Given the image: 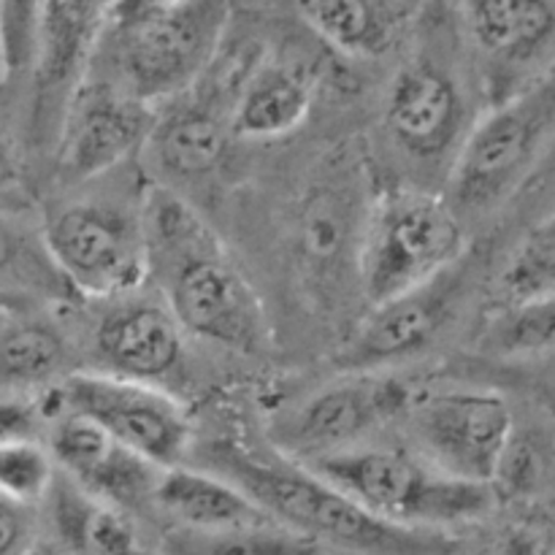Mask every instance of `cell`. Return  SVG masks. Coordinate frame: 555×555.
<instances>
[{"instance_id": "8", "label": "cell", "mask_w": 555, "mask_h": 555, "mask_svg": "<svg viewBox=\"0 0 555 555\" xmlns=\"http://www.w3.org/2000/svg\"><path fill=\"white\" fill-rule=\"evenodd\" d=\"M472 98L450 54L448 25L431 27L421 49L401 63L383 103V125L390 144L417 166L450 168L469 133Z\"/></svg>"}, {"instance_id": "33", "label": "cell", "mask_w": 555, "mask_h": 555, "mask_svg": "<svg viewBox=\"0 0 555 555\" xmlns=\"http://www.w3.org/2000/svg\"><path fill=\"white\" fill-rule=\"evenodd\" d=\"M168 3H177V0H114L112 16H108V25H112V22L133 20V16L144 14V11L160 9V5H168Z\"/></svg>"}, {"instance_id": "35", "label": "cell", "mask_w": 555, "mask_h": 555, "mask_svg": "<svg viewBox=\"0 0 555 555\" xmlns=\"http://www.w3.org/2000/svg\"><path fill=\"white\" fill-rule=\"evenodd\" d=\"M5 79V68H3V52H0V81Z\"/></svg>"}, {"instance_id": "6", "label": "cell", "mask_w": 555, "mask_h": 555, "mask_svg": "<svg viewBox=\"0 0 555 555\" xmlns=\"http://www.w3.org/2000/svg\"><path fill=\"white\" fill-rule=\"evenodd\" d=\"M231 16L233 0H177L112 22L101 38L112 65L106 79L150 106L193 90L215 60Z\"/></svg>"}, {"instance_id": "2", "label": "cell", "mask_w": 555, "mask_h": 555, "mask_svg": "<svg viewBox=\"0 0 555 555\" xmlns=\"http://www.w3.org/2000/svg\"><path fill=\"white\" fill-rule=\"evenodd\" d=\"M204 469L236 482L269 518L323 547L358 555H450L453 542L439 531L401 529L363 509L341 488L293 459H266L233 442L206 450Z\"/></svg>"}, {"instance_id": "20", "label": "cell", "mask_w": 555, "mask_h": 555, "mask_svg": "<svg viewBox=\"0 0 555 555\" xmlns=\"http://www.w3.org/2000/svg\"><path fill=\"white\" fill-rule=\"evenodd\" d=\"M171 101L173 106L155 117L146 141L157 168L177 179L211 177L231 150V106L222 108L206 95L188 101L177 95Z\"/></svg>"}, {"instance_id": "10", "label": "cell", "mask_w": 555, "mask_h": 555, "mask_svg": "<svg viewBox=\"0 0 555 555\" xmlns=\"http://www.w3.org/2000/svg\"><path fill=\"white\" fill-rule=\"evenodd\" d=\"M415 399V388L393 372H341L285 412L274 423L271 442L287 459L309 464L363 444V439L406 415Z\"/></svg>"}, {"instance_id": "18", "label": "cell", "mask_w": 555, "mask_h": 555, "mask_svg": "<svg viewBox=\"0 0 555 555\" xmlns=\"http://www.w3.org/2000/svg\"><path fill=\"white\" fill-rule=\"evenodd\" d=\"M366 204L350 171L325 177L307 190L296 209L293 244L298 263L314 285L339 276L347 260H356Z\"/></svg>"}, {"instance_id": "29", "label": "cell", "mask_w": 555, "mask_h": 555, "mask_svg": "<svg viewBox=\"0 0 555 555\" xmlns=\"http://www.w3.org/2000/svg\"><path fill=\"white\" fill-rule=\"evenodd\" d=\"M41 3L43 0H0V52L5 79L30 74Z\"/></svg>"}, {"instance_id": "16", "label": "cell", "mask_w": 555, "mask_h": 555, "mask_svg": "<svg viewBox=\"0 0 555 555\" xmlns=\"http://www.w3.org/2000/svg\"><path fill=\"white\" fill-rule=\"evenodd\" d=\"M106 301L108 307L90 334L95 372L155 388H168L179 379L184 369V328L166 301L139 296V291Z\"/></svg>"}, {"instance_id": "13", "label": "cell", "mask_w": 555, "mask_h": 555, "mask_svg": "<svg viewBox=\"0 0 555 555\" xmlns=\"http://www.w3.org/2000/svg\"><path fill=\"white\" fill-rule=\"evenodd\" d=\"M155 106L130 95L106 76H85L60 117L57 168L68 182H92L146 146Z\"/></svg>"}, {"instance_id": "1", "label": "cell", "mask_w": 555, "mask_h": 555, "mask_svg": "<svg viewBox=\"0 0 555 555\" xmlns=\"http://www.w3.org/2000/svg\"><path fill=\"white\" fill-rule=\"evenodd\" d=\"M146 274L160 287L184 334L255 356L266 345V312L258 293L209 222L171 188L144 195Z\"/></svg>"}, {"instance_id": "14", "label": "cell", "mask_w": 555, "mask_h": 555, "mask_svg": "<svg viewBox=\"0 0 555 555\" xmlns=\"http://www.w3.org/2000/svg\"><path fill=\"white\" fill-rule=\"evenodd\" d=\"M114 0H43L33 54V133L41 141L57 135L70 92L90 70L108 27Z\"/></svg>"}, {"instance_id": "11", "label": "cell", "mask_w": 555, "mask_h": 555, "mask_svg": "<svg viewBox=\"0 0 555 555\" xmlns=\"http://www.w3.org/2000/svg\"><path fill=\"white\" fill-rule=\"evenodd\" d=\"M469 274L472 266L464 255L426 285L372 304V312L352 328L336 352V369L393 372L401 363L426 356L459 318L469 291Z\"/></svg>"}, {"instance_id": "12", "label": "cell", "mask_w": 555, "mask_h": 555, "mask_svg": "<svg viewBox=\"0 0 555 555\" xmlns=\"http://www.w3.org/2000/svg\"><path fill=\"white\" fill-rule=\"evenodd\" d=\"M412 434L428 464L459 480L496 482L515 437L513 406L496 390L453 388L417 396Z\"/></svg>"}, {"instance_id": "5", "label": "cell", "mask_w": 555, "mask_h": 555, "mask_svg": "<svg viewBox=\"0 0 555 555\" xmlns=\"http://www.w3.org/2000/svg\"><path fill=\"white\" fill-rule=\"evenodd\" d=\"M469 253L448 195L393 188L366 206L358 238V285L369 304L388 301L448 271Z\"/></svg>"}, {"instance_id": "23", "label": "cell", "mask_w": 555, "mask_h": 555, "mask_svg": "<svg viewBox=\"0 0 555 555\" xmlns=\"http://www.w3.org/2000/svg\"><path fill=\"white\" fill-rule=\"evenodd\" d=\"M312 30L331 49L350 57H379L399 38L404 0H301Z\"/></svg>"}, {"instance_id": "7", "label": "cell", "mask_w": 555, "mask_h": 555, "mask_svg": "<svg viewBox=\"0 0 555 555\" xmlns=\"http://www.w3.org/2000/svg\"><path fill=\"white\" fill-rule=\"evenodd\" d=\"M144 195L146 190L139 198L87 195L47 215L43 242L79 298L125 296L150 280Z\"/></svg>"}, {"instance_id": "17", "label": "cell", "mask_w": 555, "mask_h": 555, "mask_svg": "<svg viewBox=\"0 0 555 555\" xmlns=\"http://www.w3.org/2000/svg\"><path fill=\"white\" fill-rule=\"evenodd\" d=\"M43 442L63 475L90 496L122 509L152 502L160 466L119 444L85 415L68 410L49 412Z\"/></svg>"}, {"instance_id": "32", "label": "cell", "mask_w": 555, "mask_h": 555, "mask_svg": "<svg viewBox=\"0 0 555 555\" xmlns=\"http://www.w3.org/2000/svg\"><path fill=\"white\" fill-rule=\"evenodd\" d=\"M472 555H555L551 537L529 524H513L493 531Z\"/></svg>"}, {"instance_id": "22", "label": "cell", "mask_w": 555, "mask_h": 555, "mask_svg": "<svg viewBox=\"0 0 555 555\" xmlns=\"http://www.w3.org/2000/svg\"><path fill=\"white\" fill-rule=\"evenodd\" d=\"M65 331L47 314H11L0 323V390L41 393L70 374Z\"/></svg>"}, {"instance_id": "30", "label": "cell", "mask_w": 555, "mask_h": 555, "mask_svg": "<svg viewBox=\"0 0 555 555\" xmlns=\"http://www.w3.org/2000/svg\"><path fill=\"white\" fill-rule=\"evenodd\" d=\"M47 426L41 393L0 390V448L14 442H43Z\"/></svg>"}, {"instance_id": "31", "label": "cell", "mask_w": 555, "mask_h": 555, "mask_svg": "<svg viewBox=\"0 0 555 555\" xmlns=\"http://www.w3.org/2000/svg\"><path fill=\"white\" fill-rule=\"evenodd\" d=\"M36 504L0 493V555H25L36 542Z\"/></svg>"}, {"instance_id": "3", "label": "cell", "mask_w": 555, "mask_h": 555, "mask_svg": "<svg viewBox=\"0 0 555 555\" xmlns=\"http://www.w3.org/2000/svg\"><path fill=\"white\" fill-rule=\"evenodd\" d=\"M555 152V60L472 122L448 168V201L466 217L507 206Z\"/></svg>"}, {"instance_id": "27", "label": "cell", "mask_w": 555, "mask_h": 555, "mask_svg": "<svg viewBox=\"0 0 555 555\" xmlns=\"http://www.w3.org/2000/svg\"><path fill=\"white\" fill-rule=\"evenodd\" d=\"M545 293H555V211L515 244L496 280L499 307Z\"/></svg>"}, {"instance_id": "24", "label": "cell", "mask_w": 555, "mask_h": 555, "mask_svg": "<svg viewBox=\"0 0 555 555\" xmlns=\"http://www.w3.org/2000/svg\"><path fill=\"white\" fill-rule=\"evenodd\" d=\"M0 301H79L54 263L41 231L0 209Z\"/></svg>"}, {"instance_id": "36", "label": "cell", "mask_w": 555, "mask_h": 555, "mask_svg": "<svg viewBox=\"0 0 555 555\" xmlns=\"http://www.w3.org/2000/svg\"><path fill=\"white\" fill-rule=\"evenodd\" d=\"M404 3H406V5H410V3H415V0H404Z\"/></svg>"}, {"instance_id": "25", "label": "cell", "mask_w": 555, "mask_h": 555, "mask_svg": "<svg viewBox=\"0 0 555 555\" xmlns=\"http://www.w3.org/2000/svg\"><path fill=\"white\" fill-rule=\"evenodd\" d=\"M477 350L491 358H540L555 352V293L502 304L480 331Z\"/></svg>"}, {"instance_id": "26", "label": "cell", "mask_w": 555, "mask_h": 555, "mask_svg": "<svg viewBox=\"0 0 555 555\" xmlns=\"http://www.w3.org/2000/svg\"><path fill=\"white\" fill-rule=\"evenodd\" d=\"M168 555H331V551L271 520L215 534L182 529L168 540Z\"/></svg>"}, {"instance_id": "21", "label": "cell", "mask_w": 555, "mask_h": 555, "mask_svg": "<svg viewBox=\"0 0 555 555\" xmlns=\"http://www.w3.org/2000/svg\"><path fill=\"white\" fill-rule=\"evenodd\" d=\"M152 504L179 529L201 534L247 529L274 520L228 477L209 469H188L182 464L160 472Z\"/></svg>"}, {"instance_id": "15", "label": "cell", "mask_w": 555, "mask_h": 555, "mask_svg": "<svg viewBox=\"0 0 555 555\" xmlns=\"http://www.w3.org/2000/svg\"><path fill=\"white\" fill-rule=\"evenodd\" d=\"M459 14L493 103L555 60V0H459Z\"/></svg>"}, {"instance_id": "9", "label": "cell", "mask_w": 555, "mask_h": 555, "mask_svg": "<svg viewBox=\"0 0 555 555\" xmlns=\"http://www.w3.org/2000/svg\"><path fill=\"white\" fill-rule=\"evenodd\" d=\"M43 412L68 410L101 426L150 464L168 469L182 464L193 444L188 410L166 388L133 383L106 372H70L41 390Z\"/></svg>"}, {"instance_id": "4", "label": "cell", "mask_w": 555, "mask_h": 555, "mask_svg": "<svg viewBox=\"0 0 555 555\" xmlns=\"http://www.w3.org/2000/svg\"><path fill=\"white\" fill-rule=\"evenodd\" d=\"M312 472L334 482L379 520L401 529L439 531L482 520L496 504V488L444 475L423 455L358 444L309 461Z\"/></svg>"}, {"instance_id": "28", "label": "cell", "mask_w": 555, "mask_h": 555, "mask_svg": "<svg viewBox=\"0 0 555 555\" xmlns=\"http://www.w3.org/2000/svg\"><path fill=\"white\" fill-rule=\"evenodd\" d=\"M57 464L43 442H14L0 448V493L38 504L49 496Z\"/></svg>"}, {"instance_id": "34", "label": "cell", "mask_w": 555, "mask_h": 555, "mask_svg": "<svg viewBox=\"0 0 555 555\" xmlns=\"http://www.w3.org/2000/svg\"><path fill=\"white\" fill-rule=\"evenodd\" d=\"M16 173H14V160H11L9 155V146H5V141L0 139V188H5V184H14L16 182Z\"/></svg>"}, {"instance_id": "19", "label": "cell", "mask_w": 555, "mask_h": 555, "mask_svg": "<svg viewBox=\"0 0 555 555\" xmlns=\"http://www.w3.org/2000/svg\"><path fill=\"white\" fill-rule=\"evenodd\" d=\"M314 103V70L298 57L255 65L231 101L233 139L271 141L291 135Z\"/></svg>"}]
</instances>
